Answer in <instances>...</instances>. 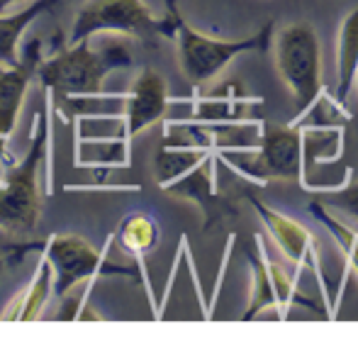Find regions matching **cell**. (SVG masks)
<instances>
[{
  "label": "cell",
  "instance_id": "6",
  "mask_svg": "<svg viewBox=\"0 0 358 341\" xmlns=\"http://www.w3.org/2000/svg\"><path fill=\"white\" fill-rule=\"evenodd\" d=\"M100 32L124 34L156 47L161 37L176 39V20L171 10L166 17H154L142 0H88L76 13L69 42L93 39Z\"/></svg>",
  "mask_w": 358,
  "mask_h": 341
},
{
  "label": "cell",
  "instance_id": "12",
  "mask_svg": "<svg viewBox=\"0 0 358 341\" xmlns=\"http://www.w3.org/2000/svg\"><path fill=\"white\" fill-rule=\"evenodd\" d=\"M256 252L259 256L249 254L251 273H254V285H251V300L246 312L241 314V322H251L259 314H264L266 310H275L278 317L283 319V303H280L278 283H275V261H271L266 244L259 234H254Z\"/></svg>",
  "mask_w": 358,
  "mask_h": 341
},
{
  "label": "cell",
  "instance_id": "14",
  "mask_svg": "<svg viewBox=\"0 0 358 341\" xmlns=\"http://www.w3.org/2000/svg\"><path fill=\"white\" fill-rule=\"evenodd\" d=\"M113 239L120 247V252L127 254L144 273V259L159 247L161 229H159V222H156L151 215L132 212L117 224V229L113 232ZM144 285H149L146 275H144Z\"/></svg>",
  "mask_w": 358,
  "mask_h": 341
},
{
  "label": "cell",
  "instance_id": "7",
  "mask_svg": "<svg viewBox=\"0 0 358 341\" xmlns=\"http://www.w3.org/2000/svg\"><path fill=\"white\" fill-rule=\"evenodd\" d=\"M275 68L295 98L297 115L290 124H297L312 105L324 95L322 85V47L310 22H290L275 37Z\"/></svg>",
  "mask_w": 358,
  "mask_h": 341
},
{
  "label": "cell",
  "instance_id": "10",
  "mask_svg": "<svg viewBox=\"0 0 358 341\" xmlns=\"http://www.w3.org/2000/svg\"><path fill=\"white\" fill-rule=\"evenodd\" d=\"M42 59V39L34 37L24 44L17 64L0 66V159L5 157V149L15 134L20 110L27 98L29 85L37 78Z\"/></svg>",
  "mask_w": 358,
  "mask_h": 341
},
{
  "label": "cell",
  "instance_id": "13",
  "mask_svg": "<svg viewBox=\"0 0 358 341\" xmlns=\"http://www.w3.org/2000/svg\"><path fill=\"white\" fill-rule=\"evenodd\" d=\"M54 295V268L42 254L32 280L22 293H17L0 312V322H37L47 307L49 298Z\"/></svg>",
  "mask_w": 358,
  "mask_h": 341
},
{
  "label": "cell",
  "instance_id": "9",
  "mask_svg": "<svg viewBox=\"0 0 358 341\" xmlns=\"http://www.w3.org/2000/svg\"><path fill=\"white\" fill-rule=\"evenodd\" d=\"M117 98L124 108L122 113L113 115L110 119H117L122 124L120 139H124V142H132L146 127L161 122L171 105L166 78L154 68H142L139 76L134 78L132 88L124 95H117Z\"/></svg>",
  "mask_w": 358,
  "mask_h": 341
},
{
  "label": "cell",
  "instance_id": "2",
  "mask_svg": "<svg viewBox=\"0 0 358 341\" xmlns=\"http://www.w3.org/2000/svg\"><path fill=\"white\" fill-rule=\"evenodd\" d=\"M217 154L203 147L161 144L154 157V180L166 195L195 203L205 215V232L215 222L236 215L231 200L217 193L215 180Z\"/></svg>",
  "mask_w": 358,
  "mask_h": 341
},
{
  "label": "cell",
  "instance_id": "18",
  "mask_svg": "<svg viewBox=\"0 0 358 341\" xmlns=\"http://www.w3.org/2000/svg\"><path fill=\"white\" fill-rule=\"evenodd\" d=\"M341 144H344V132L339 127L302 129V161H305V173L315 166H320V164L334 161L341 154ZM305 173H302V183H305Z\"/></svg>",
  "mask_w": 358,
  "mask_h": 341
},
{
  "label": "cell",
  "instance_id": "5",
  "mask_svg": "<svg viewBox=\"0 0 358 341\" xmlns=\"http://www.w3.org/2000/svg\"><path fill=\"white\" fill-rule=\"evenodd\" d=\"M166 8L173 13L178 66L190 85H205V83L215 81L227 68V64L234 57H239V54H246V52L266 54L271 49V39H273V29H275V24L271 22V20L259 32L251 34V37L227 42V39L208 37V34L190 27V24L180 17V10L176 0H166Z\"/></svg>",
  "mask_w": 358,
  "mask_h": 341
},
{
  "label": "cell",
  "instance_id": "3",
  "mask_svg": "<svg viewBox=\"0 0 358 341\" xmlns=\"http://www.w3.org/2000/svg\"><path fill=\"white\" fill-rule=\"evenodd\" d=\"M49 105H52V93L47 90V103L34 117L32 144L27 154L17 164H10L0 180V229L10 237L32 234L44 212V190L39 185V173L49 147Z\"/></svg>",
  "mask_w": 358,
  "mask_h": 341
},
{
  "label": "cell",
  "instance_id": "21",
  "mask_svg": "<svg viewBox=\"0 0 358 341\" xmlns=\"http://www.w3.org/2000/svg\"><path fill=\"white\" fill-rule=\"evenodd\" d=\"M15 3H20V0H0V13H3V10H8L10 5H15Z\"/></svg>",
  "mask_w": 358,
  "mask_h": 341
},
{
  "label": "cell",
  "instance_id": "17",
  "mask_svg": "<svg viewBox=\"0 0 358 341\" xmlns=\"http://www.w3.org/2000/svg\"><path fill=\"white\" fill-rule=\"evenodd\" d=\"M307 212H310L312 217H315L317 222H320L322 227L331 234V239L336 242V247H339L341 254H344V259H346L344 283H346V278H349V273L358 275V232H356V229L341 222V219L329 210V205H324L320 198L310 200V205H307Z\"/></svg>",
  "mask_w": 358,
  "mask_h": 341
},
{
  "label": "cell",
  "instance_id": "15",
  "mask_svg": "<svg viewBox=\"0 0 358 341\" xmlns=\"http://www.w3.org/2000/svg\"><path fill=\"white\" fill-rule=\"evenodd\" d=\"M358 85V8L344 17L336 42V93L334 98L346 105Z\"/></svg>",
  "mask_w": 358,
  "mask_h": 341
},
{
  "label": "cell",
  "instance_id": "4",
  "mask_svg": "<svg viewBox=\"0 0 358 341\" xmlns=\"http://www.w3.org/2000/svg\"><path fill=\"white\" fill-rule=\"evenodd\" d=\"M37 249L54 268V298L64 300L73 293L76 285L90 283L110 275H124V278H142L144 273L139 266H117L108 259V249H98L88 239L78 234H52L42 244H13L5 252L8 261H20L24 254Z\"/></svg>",
  "mask_w": 358,
  "mask_h": 341
},
{
  "label": "cell",
  "instance_id": "19",
  "mask_svg": "<svg viewBox=\"0 0 358 341\" xmlns=\"http://www.w3.org/2000/svg\"><path fill=\"white\" fill-rule=\"evenodd\" d=\"M129 142L124 139H85L78 134V149H76V164L78 166H127L129 164Z\"/></svg>",
  "mask_w": 358,
  "mask_h": 341
},
{
  "label": "cell",
  "instance_id": "1",
  "mask_svg": "<svg viewBox=\"0 0 358 341\" xmlns=\"http://www.w3.org/2000/svg\"><path fill=\"white\" fill-rule=\"evenodd\" d=\"M132 66V54L124 42H105L93 49L90 39L64 44L57 37V49L39 64L37 81L44 90L62 98H95L103 93V83L110 73Z\"/></svg>",
  "mask_w": 358,
  "mask_h": 341
},
{
  "label": "cell",
  "instance_id": "16",
  "mask_svg": "<svg viewBox=\"0 0 358 341\" xmlns=\"http://www.w3.org/2000/svg\"><path fill=\"white\" fill-rule=\"evenodd\" d=\"M62 0H32L24 10L13 15H0V66H13L20 61V39L24 29L42 15L52 13Z\"/></svg>",
  "mask_w": 358,
  "mask_h": 341
},
{
  "label": "cell",
  "instance_id": "8",
  "mask_svg": "<svg viewBox=\"0 0 358 341\" xmlns=\"http://www.w3.org/2000/svg\"><path fill=\"white\" fill-rule=\"evenodd\" d=\"M217 161L231 166L254 183L268 180H300L305 173L302 161V127L297 124H261V139L254 152L220 154Z\"/></svg>",
  "mask_w": 358,
  "mask_h": 341
},
{
  "label": "cell",
  "instance_id": "11",
  "mask_svg": "<svg viewBox=\"0 0 358 341\" xmlns=\"http://www.w3.org/2000/svg\"><path fill=\"white\" fill-rule=\"evenodd\" d=\"M246 198H249V203L254 205L256 215L261 217L266 232L271 234V239H273V244L280 249V254H283L297 270H300L302 266L310 261V263L315 266L317 278L322 280L320 256H317L315 237H312L310 229H307L305 224L297 222V219L287 217V215L278 212V210H273V208H268L266 203H261L254 193H246Z\"/></svg>",
  "mask_w": 358,
  "mask_h": 341
},
{
  "label": "cell",
  "instance_id": "20",
  "mask_svg": "<svg viewBox=\"0 0 358 341\" xmlns=\"http://www.w3.org/2000/svg\"><path fill=\"white\" fill-rule=\"evenodd\" d=\"M317 198L324 205H329L334 212L346 215V217L358 222V183L351 180V170L346 173V183L339 190H334V193H320Z\"/></svg>",
  "mask_w": 358,
  "mask_h": 341
}]
</instances>
